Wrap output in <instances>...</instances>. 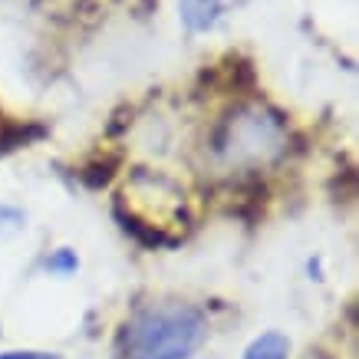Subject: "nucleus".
Here are the masks:
<instances>
[{"label":"nucleus","mask_w":359,"mask_h":359,"mask_svg":"<svg viewBox=\"0 0 359 359\" xmlns=\"http://www.w3.org/2000/svg\"><path fill=\"white\" fill-rule=\"evenodd\" d=\"M287 145V129L273 112L250 106L234 112L215 135V152L228 165H264Z\"/></svg>","instance_id":"2"},{"label":"nucleus","mask_w":359,"mask_h":359,"mask_svg":"<svg viewBox=\"0 0 359 359\" xmlns=\"http://www.w3.org/2000/svg\"><path fill=\"white\" fill-rule=\"evenodd\" d=\"M0 359H60V356L43 353V349H7V353H0Z\"/></svg>","instance_id":"6"},{"label":"nucleus","mask_w":359,"mask_h":359,"mask_svg":"<svg viewBox=\"0 0 359 359\" xmlns=\"http://www.w3.org/2000/svg\"><path fill=\"white\" fill-rule=\"evenodd\" d=\"M231 0H182L178 11H182V23L191 33H205L228 13Z\"/></svg>","instance_id":"3"},{"label":"nucleus","mask_w":359,"mask_h":359,"mask_svg":"<svg viewBox=\"0 0 359 359\" xmlns=\"http://www.w3.org/2000/svg\"><path fill=\"white\" fill-rule=\"evenodd\" d=\"M208 339L205 313L182 300L149 304L122 330L126 359H191Z\"/></svg>","instance_id":"1"},{"label":"nucleus","mask_w":359,"mask_h":359,"mask_svg":"<svg viewBox=\"0 0 359 359\" xmlns=\"http://www.w3.org/2000/svg\"><path fill=\"white\" fill-rule=\"evenodd\" d=\"M23 224H27V215H23L20 208L0 205V238H7V234H17Z\"/></svg>","instance_id":"5"},{"label":"nucleus","mask_w":359,"mask_h":359,"mask_svg":"<svg viewBox=\"0 0 359 359\" xmlns=\"http://www.w3.org/2000/svg\"><path fill=\"white\" fill-rule=\"evenodd\" d=\"M244 359H290V339L277 330H267V333L248 343Z\"/></svg>","instance_id":"4"}]
</instances>
